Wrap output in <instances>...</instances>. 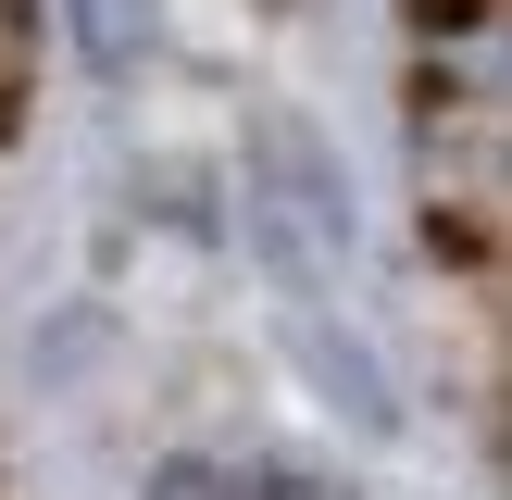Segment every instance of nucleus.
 <instances>
[{
    "instance_id": "1",
    "label": "nucleus",
    "mask_w": 512,
    "mask_h": 500,
    "mask_svg": "<svg viewBox=\"0 0 512 500\" xmlns=\"http://www.w3.org/2000/svg\"><path fill=\"white\" fill-rule=\"evenodd\" d=\"M250 238H263V263H275L288 300L350 288V238H363V225H350V175L325 163V138L288 125V113L250 138Z\"/></svg>"
},
{
    "instance_id": "2",
    "label": "nucleus",
    "mask_w": 512,
    "mask_h": 500,
    "mask_svg": "<svg viewBox=\"0 0 512 500\" xmlns=\"http://www.w3.org/2000/svg\"><path fill=\"white\" fill-rule=\"evenodd\" d=\"M288 338H300V375L325 388V413H350L363 438H388V425H400L388 350L363 338V313H350V288H325V300H288Z\"/></svg>"
},
{
    "instance_id": "3",
    "label": "nucleus",
    "mask_w": 512,
    "mask_h": 500,
    "mask_svg": "<svg viewBox=\"0 0 512 500\" xmlns=\"http://www.w3.org/2000/svg\"><path fill=\"white\" fill-rule=\"evenodd\" d=\"M150 500H363L338 475H300V463H238V450H188V463L150 475Z\"/></svg>"
},
{
    "instance_id": "4",
    "label": "nucleus",
    "mask_w": 512,
    "mask_h": 500,
    "mask_svg": "<svg viewBox=\"0 0 512 500\" xmlns=\"http://www.w3.org/2000/svg\"><path fill=\"white\" fill-rule=\"evenodd\" d=\"M75 38H88V63H125L150 38V0H75Z\"/></svg>"
}]
</instances>
